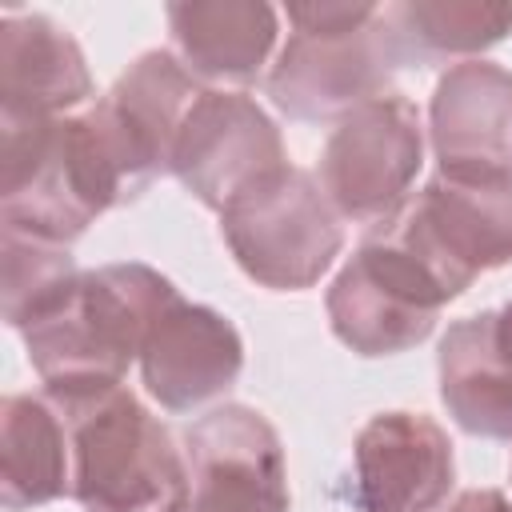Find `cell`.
Here are the masks:
<instances>
[{
    "label": "cell",
    "mask_w": 512,
    "mask_h": 512,
    "mask_svg": "<svg viewBox=\"0 0 512 512\" xmlns=\"http://www.w3.org/2000/svg\"><path fill=\"white\" fill-rule=\"evenodd\" d=\"M0 136V228L72 248L96 216L144 196L88 108L56 120H0Z\"/></svg>",
    "instance_id": "6da1fadb"
},
{
    "label": "cell",
    "mask_w": 512,
    "mask_h": 512,
    "mask_svg": "<svg viewBox=\"0 0 512 512\" xmlns=\"http://www.w3.org/2000/svg\"><path fill=\"white\" fill-rule=\"evenodd\" d=\"M176 284L140 260L80 272L28 328V360L48 396H84L124 384L140 364L156 316L176 300Z\"/></svg>",
    "instance_id": "7a4b0ae2"
},
{
    "label": "cell",
    "mask_w": 512,
    "mask_h": 512,
    "mask_svg": "<svg viewBox=\"0 0 512 512\" xmlns=\"http://www.w3.org/2000/svg\"><path fill=\"white\" fill-rule=\"evenodd\" d=\"M48 396V392H44ZM68 420L72 496L84 512H180L188 460L128 384L52 396Z\"/></svg>",
    "instance_id": "3957f363"
},
{
    "label": "cell",
    "mask_w": 512,
    "mask_h": 512,
    "mask_svg": "<svg viewBox=\"0 0 512 512\" xmlns=\"http://www.w3.org/2000/svg\"><path fill=\"white\" fill-rule=\"evenodd\" d=\"M288 24L292 36L268 68V96L288 120L340 124L360 104L384 96L400 68L384 36L380 4H288Z\"/></svg>",
    "instance_id": "277c9868"
},
{
    "label": "cell",
    "mask_w": 512,
    "mask_h": 512,
    "mask_svg": "<svg viewBox=\"0 0 512 512\" xmlns=\"http://www.w3.org/2000/svg\"><path fill=\"white\" fill-rule=\"evenodd\" d=\"M220 236L240 272L272 292L312 288L344 248L336 208L320 180L296 164L236 196L220 212Z\"/></svg>",
    "instance_id": "5b68a950"
},
{
    "label": "cell",
    "mask_w": 512,
    "mask_h": 512,
    "mask_svg": "<svg viewBox=\"0 0 512 512\" xmlns=\"http://www.w3.org/2000/svg\"><path fill=\"white\" fill-rule=\"evenodd\" d=\"M380 228L436 276L448 300H456L480 272L512 264V172H436Z\"/></svg>",
    "instance_id": "8992f818"
},
{
    "label": "cell",
    "mask_w": 512,
    "mask_h": 512,
    "mask_svg": "<svg viewBox=\"0 0 512 512\" xmlns=\"http://www.w3.org/2000/svg\"><path fill=\"white\" fill-rule=\"evenodd\" d=\"M448 292L384 228H376L328 284L324 308L336 340L356 356H396L432 336Z\"/></svg>",
    "instance_id": "52a82bcc"
},
{
    "label": "cell",
    "mask_w": 512,
    "mask_h": 512,
    "mask_svg": "<svg viewBox=\"0 0 512 512\" xmlns=\"http://www.w3.org/2000/svg\"><path fill=\"white\" fill-rule=\"evenodd\" d=\"M424 164V124L408 96L384 92L348 112L324 140L320 192L340 220L384 224L408 204Z\"/></svg>",
    "instance_id": "ba28073f"
},
{
    "label": "cell",
    "mask_w": 512,
    "mask_h": 512,
    "mask_svg": "<svg viewBox=\"0 0 512 512\" xmlns=\"http://www.w3.org/2000/svg\"><path fill=\"white\" fill-rule=\"evenodd\" d=\"M288 168L276 120L244 92L204 88L172 148V176L204 208L224 212L236 196Z\"/></svg>",
    "instance_id": "9c48e42d"
},
{
    "label": "cell",
    "mask_w": 512,
    "mask_h": 512,
    "mask_svg": "<svg viewBox=\"0 0 512 512\" xmlns=\"http://www.w3.org/2000/svg\"><path fill=\"white\" fill-rule=\"evenodd\" d=\"M188 500L212 512H288L280 432L248 404H220L184 432Z\"/></svg>",
    "instance_id": "30bf717a"
},
{
    "label": "cell",
    "mask_w": 512,
    "mask_h": 512,
    "mask_svg": "<svg viewBox=\"0 0 512 512\" xmlns=\"http://www.w3.org/2000/svg\"><path fill=\"white\" fill-rule=\"evenodd\" d=\"M456 480L448 432L424 412H380L352 444V492L360 512H436Z\"/></svg>",
    "instance_id": "8fae6325"
},
{
    "label": "cell",
    "mask_w": 512,
    "mask_h": 512,
    "mask_svg": "<svg viewBox=\"0 0 512 512\" xmlns=\"http://www.w3.org/2000/svg\"><path fill=\"white\" fill-rule=\"evenodd\" d=\"M244 368V340L236 324L208 308L176 296L152 324L140 376L148 396L164 412H196L232 392Z\"/></svg>",
    "instance_id": "7c38bea8"
},
{
    "label": "cell",
    "mask_w": 512,
    "mask_h": 512,
    "mask_svg": "<svg viewBox=\"0 0 512 512\" xmlns=\"http://www.w3.org/2000/svg\"><path fill=\"white\" fill-rule=\"evenodd\" d=\"M200 92V80L176 60V52L152 48L140 52L100 100H92V116L144 188L172 168L176 136Z\"/></svg>",
    "instance_id": "4fadbf2b"
},
{
    "label": "cell",
    "mask_w": 512,
    "mask_h": 512,
    "mask_svg": "<svg viewBox=\"0 0 512 512\" xmlns=\"http://www.w3.org/2000/svg\"><path fill=\"white\" fill-rule=\"evenodd\" d=\"M428 140L448 176L512 172V72L492 60L452 64L428 104Z\"/></svg>",
    "instance_id": "5bb4252c"
},
{
    "label": "cell",
    "mask_w": 512,
    "mask_h": 512,
    "mask_svg": "<svg viewBox=\"0 0 512 512\" xmlns=\"http://www.w3.org/2000/svg\"><path fill=\"white\" fill-rule=\"evenodd\" d=\"M92 76L80 44L44 12L0 16V120H56L84 112Z\"/></svg>",
    "instance_id": "9a60e30c"
},
{
    "label": "cell",
    "mask_w": 512,
    "mask_h": 512,
    "mask_svg": "<svg viewBox=\"0 0 512 512\" xmlns=\"http://www.w3.org/2000/svg\"><path fill=\"white\" fill-rule=\"evenodd\" d=\"M436 372L456 428L484 440H512V300L448 324Z\"/></svg>",
    "instance_id": "2e32d148"
},
{
    "label": "cell",
    "mask_w": 512,
    "mask_h": 512,
    "mask_svg": "<svg viewBox=\"0 0 512 512\" xmlns=\"http://www.w3.org/2000/svg\"><path fill=\"white\" fill-rule=\"evenodd\" d=\"M176 60L208 84H252L280 36V12L264 0L168 4Z\"/></svg>",
    "instance_id": "e0dca14e"
},
{
    "label": "cell",
    "mask_w": 512,
    "mask_h": 512,
    "mask_svg": "<svg viewBox=\"0 0 512 512\" xmlns=\"http://www.w3.org/2000/svg\"><path fill=\"white\" fill-rule=\"evenodd\" d=\"M72 496L68 420L52 396L8 392L0 404V500L8 512H28Z\"/></svg>",
    "instance_id": "ac0fdd59"
},
{
    "label": "cell",
    "mask_w": 512,
    "mask_h": 512,
    "mask_svg": "<svg viewBox=\"0 0 512 512\" xmlns=\"http://www.w3.org/2000/svg\"><path fill=\"white\" fill-rule=\"evenodd\" d=\"M384 36L396 64H440L480 60L484 48L512 32V4L480 0H400L380 8Z\"/></svg>",
    "instance_id": "d6986e66"
},
{
    "label": "cell",
    "mask_w": 512,
    "mask_h": 512,
    "mask_svg": "<svg viewBox=\"0 0 512 512\" xmlns=\"http://www.w3.org/2000/svg\"><path fill=\"white\" fill-rule=\"evenodd\" d=\"M0 264H4V320L8 328H28L76 276V260L64 244L0 228Z\"/></svg>",
    "instance_id": "ffe728a7"
},
{
    "label": "cell",
    "mask_w": 512,
    "mask_h": 512,
    "mask_svg": "<svg viewBox=\"0 0 512 512\" xmlns=\"http://www.w3.org/2000/svg\"><path fill=\"white\" fill-rule=\"evenodd\" d=\"M448 512H512V500L500 488H468L448 504Z\"/></svg>",
    "instance_id": "44dd1931"
},
{
    "label": "cell",
    "mask_w": 512,
    "mask_h": 512,
    "mask_svg": "<svg viewBox=\"0 0 512 512\" xmlns=\"http://www.w3.org/2000/svg\"><path fill=\"white\" fill-rule=\"evenodd\" d=\"M180 512H212V508H200V504H192V500H184V508Z\"/></svg>",
    "instance_id": "7402d4cb"
}]
</instances>
